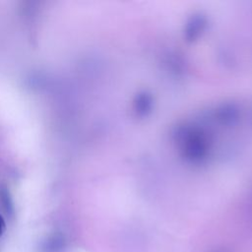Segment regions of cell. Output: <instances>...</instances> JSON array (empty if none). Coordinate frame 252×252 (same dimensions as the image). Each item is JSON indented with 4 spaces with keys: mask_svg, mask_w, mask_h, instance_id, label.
<instances>
[{
    "mask_svg": "<svg viewBox=\"0 0 252 252\" xmlns=\"http://www.w3.org/2000/svg\"><path fill=\"white\" fill-rule=\"evenodd\" d=\"M0 202L6 215L9 217H13L14 216L13 200L8 190V187L4 184H0Z\"/></svg>",
    "mask_w": 252,
    "mask_h": 252,
    "instance_id": "6da1fadb",
    "label": "cell"
},
{
    "mask_svg": "<svg viewBox=\"0 0 252 252\" xmlns=\"http://www.w3.org/2000/svg\"><path fill=\"white\" fill-rule=\"evenodd\" d=\"M64 247V240L59 235H53L50 238H48L44 245L43 250L45 252H59Z\"/></svg>",
    "mask_w": 252,
    "mask_h": 252,
    "instance_id": "7a4b0ae2",
    "label": "cell"
},
{
    "mask_svg": "<svg viewBox=\"0 0 252 252\" xmlns=\"http://www.w3.org/2000/svg\"><path fill=\"white\" fill-rule=\"evenodd\" d=\"M5 230H6V222L4 218L0 215V237L4 234Z\"/></svg>",
    "mask_w": 252,
    "mask_h": 252,
    "instance_id": "3957f363",
    "label": "cell"
}]
</instances>
